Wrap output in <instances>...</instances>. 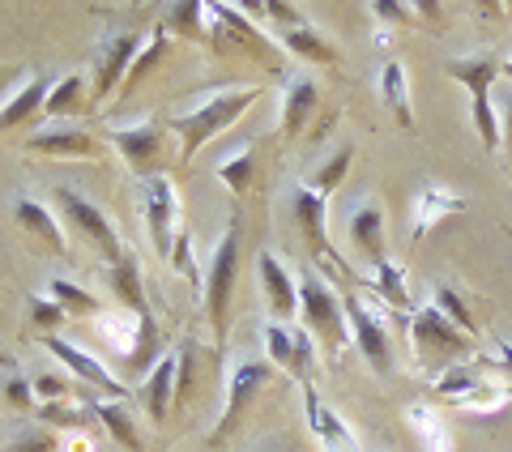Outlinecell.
<instances>
[{
	"label": "cell",
	"mask_w": 512,
	"mask_h": 452,
	"mask_svg": "<svg viewBox=\"0 0 512 452\" xmlns=\"http://www.w3.org/2000/svg\"><path fill=\"white\" fill-rule=\"evenodd\" d=\"M146 231L154 239L158 256H167L171 261V248H175V184L167 175H154L146 180Z\"/></svg>",
	"instance_id": "cell-16"
},
{
	"label": "cell",
	"mask_w": 512,
	"mask_h": 452,
	"mask_svg": "<svg viewBox=\"0 0 512 452\" xmlns=\"http://www.w3.org/2000/svg\"><path fill=\"white\" fill-rule=\"evenodd\" d=\"M0 367H13V359H9V354H5V350H0Z\"/></svg>",
	"instance_id": "cell-47"
},
{
	"label": "cell",
	"mask_w": 512,
	"mask_h": 452,
	"mask_svg": "<svg viewBox=\"0 0 512 452\" xmlns=\"http://www.w3.org/2000/svg\"><path fill=\"white\" fill-rule=\"evenodd\" d=\"M205 18H210V39L218 52H244L265 64H274V47L265 43V35L256 30L239 5H205Z\"/></svg>",
	"instance_id": "cell-7"
},
{
	"label": "cell",
	"mask_w": 512,
	"mask_h": 452,
	"mask_svg": "<svg viewBox=\"0 0 512 452\" xmlns=\"http://www.w3.org/2000/svg\"><path fill=\"white\" fill-rule=\"evenodd\" d=\"M286 52L312 60V64H338V52H333V43H325V35H316L312 22L299 26V30H286Z\"/></svg>",
	"instance_id": "cell-31"
},
{
	"label": "cell",
	"mask_w": 512,
	"mask_h": 452,
	"mask_svg": "<svg viewBox=\"0 0 512 452\" xmlns=\"http://www.w3.org/2000/svg\"><path fill=\"white\" fill-rule=\"evenodd\" d=\"M235 269H239V222L231 218L227 235L218 239V248L210 256V273H205V312H210V329L218 333V342L227 337V320H231Z\"/></svg>",
	"instance_id": "cell-4"
},
{
	"label": "cell",
	"mask_w": 512,
	"mask_h": 452,
	"mask_svg": "<svg viewBox=\"0 0 512 452\" xmlns=\"http://www.w3.org/2000/svg\"><path fill=\"white\" fill-rule=\"evenodd\" d=\"M431 393H436L440 401H453V406H466V410H495V406L508 401V389L491 384L483 376V367H474V363L444 367L436 376V384H431Z\"/></svg>",
	"instance_id": "cell-6"
},
{
	"label": "cell",
	"mask_w": 512,
	"mask_h": 452,
	"mask_svg": "<svg viewBox=\"0 0 512 452\" xmlns=\"http://www.w3.org/2000/svg\"><path fill=\"white\" fill-rule=\"evenodd\" d=\"M9 452H56V431L47 427H30L18 435V444H13Z\"/></svg>",
	"instance_id": "cell-41"
},
{
	"label": "cell",
	"mask_w": 512,
	"mask_h": 452,
	"mask_svg": "<svg viewBox=\"0 0 512 452\" xmlns=\"http://www.w3.org/2000/svg\"><path fill=\"white\" fill-rule=\"evenodd\" d=\"M205 18V5H175L171 9V26L167 30H180V35H188V39H205L210 35V22H201Z\"/></svg>",
	"instance_id": "cell-36"
},
{
	"label": "cell",
	"mask_w": 512,
	"mask_h": 452,
	"mask_svg": "<svg viewBox=\"0 0 512 452\" xmlns=\"http://www.w3.org/2000/svg\"><path fill=\"white\" fill-rule=\"evenodd\" d=\"M256 99H261V90H256V86L218 90L197 111H188V116H180V120H171V133L180 137V158H192L210 137H218L222 128H231Z\"/></svg>",
	"instance_id": "cell-1"
},
{
	"label": "cell",
	"mask_w": 512,
	"mask_h": 452,
	"mask_svg": "<svg viewBox=\"0 0 512 452\" xmlns=\"http://www.w3.org/2000/svg\"><path fill=\"white\" fill-rule=\"evenodd\" d=\"M265 354H269V363H274V367L291 371V376L303 384L312 376V363H316V337L308 329L269 320V325H265Z\"/></svg>",
	"instance_id": "cell-11"
},
{
	"label": "cell",
	"mask_w": 512,
	"mask_h": 452,
	"mask_svg": "<svg viewBox=\"0 0 512 452\" xmlns=\"http://www.w3.org/2000/svg\"><path fill=\"white\" fill-rule=\"evenodd\" d=\"M410 423L419 427V435H423V444L431 448V452H448V440H444V427L436 423V414H431L427 406H410Z\"/></svg>",
	"instance_id": "cell-39"
},
{
	"label": "cell",
	"mask_w": 512,
	"mask_h": 452,
	"mask_svg": "<svg viewBox=\"0 0 512 452\" xmlns=\"http://www.w3.org/2000/svg\"><path fill=\"white\" fill-rule=\"evenodd\" d=\"M350 239H355V248L372 265L384 261V214H380V205H359L355 214H350Z\"/></svg>",
	"instance_id": "cell-24"
},
{
	"label": "cell",
	"mask_w": 512,
	"mask_h": 452,
	"mask_svg": "<svg viewBox=\"0 0 512 452\" xmlns=\"http://www.w3.org/2000/svg\"><path fill=\"white\" fill-rule=\"evenodd\" d=\"M39 346L52 354V359H60L64 367H69L77 380H86V389H99V393L120 397V401L128 397V393H124V384L111 376V371H107L99 359H94V354H86L82 346H73V342H64L60 333H39Z\"/></svg>",
	"instance_id": "cell-13"
},
{
	"label": "cell",
	"mask_w": 512,
	"mask_h": 452,
	"mask_svg": "<svg viewBox=\"0 0 512 452\" xmlns=\"http://www.w3.org/2000/svg\"><path fill=\"white\" fill-rule=\"evenodd\" d=\"M90 401V410H94V418L107 427V435L116 440L120 448H128V452H141L146 444H141V435H137V427H133V414L124 410V401H99V397H86Z\"/></svg>",
	"instance_id": "cell-26"
},
{
	"label": "cell",
	"mask_w": 512,
	"mask_h": 452,
	"mask_svg": "<svg viewBox=\"0 0 512 452\" xmlns=\"http://www.w3.org/2000/svg\"><path fill=\"white\" fill-rule=\"evenodd\" d=\"M495 350H500V367L512 371V342H504V337H500V342H495Z\"/></svg>",
	"instance_id": "cell-45"
},
{
	"label": "cell",
	"mask_w": 512,
	"mask_h": 452,
	"mask_svg": "<svg viewBox=\"0 0 512 452\" xmlns=\"http://www.w3.org/2000/svg\"><path fill=\"white\" fill-rule=\"evenodd\" d=\"M47 94H52V86H47V77H30V82L13 94V99L0 107V133H9V128H18V124H30L43 111L47 103Z\"/></svg>",
	"instance_id": "cell-23"
},
{
	"label": "cell",
	"mask_w": 512,
	"mask_h": 452,
	"mask_svg": "<svg viewBox=\"0 0 512 452\" xmlns=\"http://www.w3.org/2000/svg\"><path fill=\"white\" fill-rule=\"evenodd\" d=\"M256 273H261V290H265L269 312L291 320L299 312V282H291V273L282 269V261L274 252H256Z\"/></svg>",
	"instance_id": "cell-17"
},
{
	"label": "cell",
	"mask_w": 512,
	"mask_h": 452,
	"mask_svg": "<svg viewBox=\"0 0 512 452\" xmlns=\"http://www.w3.org/2000/svg\"><path fill=\"white\" fill-rule=\"evenodd\" d=\"M35 393H39L43 401H60V397H69V384H64L60 376H39V380H35Z\"/></svg>",
	"instance_id": "cell-43"
},
{
	"label": "cell",
	"mask_w": 512,
	"mask_h": 452,
	"mask_svg": "<svg viewBox=\"0 0 512 452\" xmlns=\"http://www.w3.org/2000/svg\"><path fill=\"white\" fill-rule=\"evenodd\" d=\"M436 308L448 316V320H453V325L457 329H466L470 337H474V316H470V308H466V299H461L457 295V290L453 286H436Z\"/></svg>",
	"instance_id": "cell-37"
},
{
	"label": "cell",
	"mask_w": 512,
	"mask_h": 452,
	"mask_svg": "<svg viewBox=\"0 0 512 452\" xmlns=\"http://www.w3.org/2000/svg\"><path fill=\"white\" fill-rule=\"evenodd\" d=\"M342 308H346L350 342H355L363 359L376 367V376H393V350H389V329H384V320L367 308L359 295H346Z\"/></svg>",
	"instance_id": "cell-9"
},
{
	"label": "cell",
	"mask_w": 512,
	"mask_h": 452,
	"mask_svg": "<svg viewBox=\"0 0 512 452\" xmlns=\"http://www.w3.org/2000/svg\"><path fill=\"white\" fill-rule=\"evenodd\" d=\"M64 316L69 312H64L52 295H30V329H52L56 333L64 325Z\"/></svg>",
	"instance_id": "cell-38"
},
{
	"label": "cell",
	"mask_w": 512,
	"mask_h": 452,
	"mask_svg": "<svg viewBox=\"0 0 512 452\" xmlns=\"http://www.w3.org/2000/svg\"><path fill=\"white\" fill-rule=\"evenodd\" d=\"M163 52H167V26H158V30H154V39H146V47H141V52H137L133 69H128L124 86H120V94H133L141 82H146L150 69H158V60H163Z\"/></svg>",
	"instance_id": "cell-32"
},
{
	"label": "cell",
	"mask_w": 512,
	"mask_h": 452,
	"mask_svg": "<svg viewBox=\"0 0 512 452\" xmlns=\"http://www.w3.org/2000/svg\"><path fill=\"white\" fill-rule=\"evenodd\" d=\"M82 111H86V77L82 73H64L60 82L52 86V94H47L43 116L64 120V116H82Z\"/></svg>",
	"instance_id": "cell-28"
},
{
	"label": "cell",
	"mask_w": 512,
	"mask_h": 452,
	"mask_svg": "<svg viewBox=\"0 0 512 452\" xmlns=\"http://www.w3.org/2000/svg\"><path fill=\"white\" fill-rule=\"evenodd\" d=\"M171 269L180 273L184 282H201V269H197V261H192V235H188V231L175 235V248H171Z\"/></svg>",
	"instance_id": "cell-40"
},
{
	"label": "cell",
	"mask_w": 512,
	"mask_h": 452,
	"mask_svg": "<svg viewBox=\"0 0 512 452\" xmlns=\"http://www.w3.org/2000/svg\"><path fill=\"white\" fill-rule=\"evenodd\" d=\"M504 77H512V56H508V60H504Z\"/></svg>",
	"instance_id": "cell-48"
},
{
	"label": "cell",
	"mask_w": 512,
	"mask_h": 452,
	"mask_svg": "<svg viewBox=\"0 0 512 452\" xmlns=\"http://www.w3.org/2000/svg\"><path fill=\"white\" fill-rule=\"evenodd\" d=\"M26 150L52 154V158H94V154H99V141H94L86 128L56 124V128H43V133H30L26 137Z\"/></svg>",
	"instance_id": "cell-18"
},
{
	"label": "cell",
	"mask_w": 512,
	"mask_h": 452,
	"mask_svg": "<svg viewBox=\"0 0 512 452\" xmlns=\"http://www.w3.org/2000/svg\"><path fill=\"white\" fill-rule=\"evenodd\" d=\"M303 406H308V423H312V431H316V440L325 444V452H359L355 435H350L342 418L333 414L325 401H320V393L312 389L308 380H303Z\"/></svg>",
	"instance_id": "cell-19"
},
{
	"label": "cell",
	"mask_w": 512,
	"mask_h": 452,
	"mask_svg": "<svg viewBox=\"0 0 512 452\" xmlns=\"http://www.w3.org/2000/svg\"><path fill=\"white\" fill-rule=\"evenodd\" d=\"M299 316H303V329L316 337V346H325L329 354H338L350 342V325H346L342 299L333 295V286L320 278L316 269L299 273Z\"/></svg>",
	"instance_id": "cell-2"
},
{
	"label": "cell",
	"mask_w": 512,
	"mask_h": 452,
	"mask_svg": "<svg viewBox=\"0 0 512 452\" xmlns=\"http://www.w3.org/2000/svg\"><path fill=\"white\" fill-rule=\"evenodd\" d=\"M269 376H274V363H269V359H248V363H239V367L231 371L227 410H222V418H218L214 444H218V440H227V435L235 431V423H239V418H244V410L252 406V397L269 384Z\"/></svg>",
	"instance_id": "cell-14"
},
{
	"label": "cell",
	"mask_w": 512,
	"mask_h": 452,
	"mask_svg": "<svg viewBox=\"0 0 512 452\" xmlns=\"http://www.w3.org/2000/svg\"><path fill=\"white\" fill-rule=\"evenodd\" d=\"M64 452H94V444L86 440L82 431H69V440H64Z\"/></svg>",
	"instance_id": "cell-44"
},
{
	"label": "cell",
	"mask_w": 512,
	"mask_h": 452,
	"mask_svg": "<svg viewBox=\"0 0 512 452\" xmlns=\"http://www.w3.org/2000/svg\"><path fill=\"white\" fill-rule=\"evenodd\" d=\"M372 290L389 303L393 312H414V299H410V290H406V269L402 265H393L389 256H384L380 265H372Z\"/></svg>",
	"instance_id": "cell-29"
},
{
	"label": "cell",
	"mask_w": 512,
	"mask_h": 452,
	"mask_svg": "<svg viewBox=\"0 0 512 452\" xmlns=\"http://www.w3.org/2000/svg\"><path fill=\"white\" fill-rule=\"evenodd\" d=\"M171 124H133V128H111V145L120 150V158L133 167L141 180L163 175V150H167Z\"/></svg>",
	"instance_id": "cell-8"
},
{
	"label": "cell",
	"mask_w": 512,
	"mask_h": 452,
	"mask_svg": "<svg viewBox=\"0 0 512 452\" xmlns=\"http://www.w3.org/2000/svg\"><path fill=\"white\" fill-rule=\"evenodd\" d=\"M504 145H508V163H512V99H508V111H504Z\"/></svg>",
	"instance_id": "cell-46"
},
{
	"label": "cell",
	"mask_w": 512,
	"mask_h": 452,
	"mask_svg": "<svg viewBox=\"0 0 512 452\" xmlns=\"http://www.w3.org/2000/svg\"><path fill=\"white\" fill-rule=\"evenodd\" d=\"M56 201H60V209H64V218H69L77 231L86 235V244H94L103 256H107V265H116L120 256H124V248H120V235H116V226L107 222V214L94 201H86L82 192H73V188H56Z\"/></svg>",
	"instance_id": "cell-10"
},
{
	"label": "cell",
	"mask_w": 512,
	"mask_h": 452,
	"mask_svg": "<svg viewBox=\"0 0 512 452\" xmlns=\"http://www.w3.org/2000/svg\"><path fill=\"white\" fill-rule=\"evenodd\" d=\"M350 158H355V150H350V145H342V150L338 154H329V163L325 167H320L316 175H312V192H320V197H329V192L333 188H338L342 180H346V171H350Z\"/></svg>",
	"instance_id": "cell-35"
},
{
	"label": "cell",
	"mask_w": 512,
	"mask_h": 452,
	"mask_svg": "<svg viewBox=\"0 0 512 452\" xmlns=\"http://www.w3.org/2000/svg\"><path fill=\"white\" fill-rule=\"evenodd\" d=\"M13 218H18V226H26L30 235H39L43 244H52V252H69V244H64V231H60V222H56V214L47 205H39V201H30V197H22L18 205H13Z\"/></svg>",
	"instance_id": "cell-25"
},
{
	"label": "cell",
	"mask_w": 512,
	"mask_h": 452,
	"mask_svg": "<svg viewBox=\"0 0 512 452\" xmlns=\"http://www.w3.org/2000/svg\"><path fill=\"white\" fill-rule=\"evenodd\" d=\"M111 295L120 299V308H128L137 320H150V303H146V286H141V265L133 252H124L116 265H111Z\"/></svg>",
	"instance_id": "cell-20"
},
{
	"label": "cell",
	"mask_w": 512,
	"mask_h": 452,
	"mask_svg": "<svg viewBox=\"0 0 512 452\" xmlns=\"http://www.w3.org/2000/svg\"><path fill=\"white\" fill-rule=\"evenodd\" d=\"M410 337H414L419 359L440 363V371L461 363V354L474 346V337L466 329H457L440 308H419V312H414L410 316Z\"/></svg>",
	"instance_id": "cell-5"
},
{
	"label": "cell",
	"mask_w": 512,
	"mask_h": 452,
	"mask_svg": "<svg viewBox=\"0 0 512 452\" xmlns=\"http://www.w3.org/2000/svg\"><path fill=\"white\" fill-rule=\"evenodd\" d=\"M5 397H9V406H13V410H35V384L22 380V376L5 384Z\"/></svg>",
	"instance_id": "cell-42"
},
{
	"label": "cell",
	"mask_w": 512,
	"mask_h": 452,
	"mask_svg": "<svg viewBox=\"0 0 512 452\" xmlns=\"http://www.w3.org/2000/svg\"><path fill=\"white\" fill-rule=\"evenodd\" d=\"M175 376H180V354H163V359L154 363L146 389H141V397H146V410L154 423H163L167 410L175 406Z\"/></svg>",
	"instance_id": "cell-21"
},
{
	"label": "cell",
	"mask_w": 512,
	"mask_h": 452,
	"mask_svg": "<svg viewBox=\"0 0 512 452\" xmlns=\"http://www.w3.org/2000/svg\"><path fill=\"white\" fill-rule=\"evenodd\" d=\"M47 295H52L64 312H77V316H94V312H99V299L86 295V290L77 286V282H69V278H52Z\"/></svg>",
	"instance_id": "cell-34"
},
{
	"label": "cell",
	"mask_w": 512,
	"mask_h": 452,
	"mask_svg": "<svg viewBox=\"0 0 512 452\" xmlns=\"http://www.w3.org/2000/svg\"><path fill=\"white\" fill-rule=\"evenodd\" d=\"M291 214L299 222V235L308 239V248L312 256H320L333 273H346V261H342V252L329 244V226H325V197L312 188H295V197H291Z\"/></svg>",
	"instance_id": "cell-12"
},
{
	"label": "cell",
	"mask_w": 512,
	"mask_h": 452,
	"mask_svg": "<svg viewBox=\"0 0 512 452\" xmlns=\"http://www.w3.org/2000/svg\"><path fill=\"white\" fill-rule=\"evenodd\" d=\"M316 103H320V90L312 77H291V86L282 94V137H299Z\"/></svg>",
	"instance_id": "cell-22"
},
{
	"label": "cell",
	"mask_w": 512,
	"mask_h": 452,
	"mask_svg": "<svg viewBox=\"0 0 512 452\" xmlns=\"http://www.w3.org/2000/svg\"><path fill=\"white\" fill-rule=\"evenodd\" d=\"M457 209H466V201L453 197V192L423 188V192H419V201H414V239H419L427 226H436L444 214H457Z\"/></svg>",
	"instance_id": "cell-30"
},
{
	"label": "cell",
	"mask_w": 512,
	"mask_h": 452,
	"mask_svg": "<svg viewBox=\"0 0 512 452\" xmlns=\"http://www.w3.org/2000/svg\"><path fill=\"white\" fill-rule=\"evenodd\" d=\"M141 35L137 30H120V35H111L103 43V52H99V69H94V90H90V103H103L111 90L124 86V77L128 69H133V60L141 52Z\"/></svg>",
	"instance_id": "cell-15"
},
{
	"label": "cell",
	"mask_w": 512,
	"mask_h": 452,
	"mask_svg": "<svg viewBox=\"0 0 512 452\" xmlns=\"http://www.w3.org/2000/svg\"><path fill=\"white\" fill-rule=\"evenodd\" d=\"M214 171H218V180L235 192V197H248L252 175H256V150H239V154H231V158H222Z\"/></svg>",
	"instance_id": "cell-33"
},
{
	"label": "cell",
	"mask_w": 512,
	"mask_h": 452,
	"mask_svg": "<svg viewBox=\"0 0 512 452\" xmlns=\"http://www.w3.org/2000/svg\"><path fill=\"white\" fill-rule=\"evenodd\" d=\"M380 99L384 107L397 116V124L410 128L414 124V111H410V90H406V69L397 60H384L380 64Z\"/></svg>",
	"instance_id": "cell-27"
},
{
	"label": "cell",
	"mask_w": 512,
	"mask_h": 452,
	"mask_svg": "<svg viewBox=\"0 0 512 452\" xmlns=\"http://www.w3.org/2000/svg\"><path fill=\"white\" fill-rule=\"evenodd\" d=\"M504 73V60L500 56H466V60H448V77H457L461 86L470 90V111H474V128H478V141H483V150L495 154V145H500V120H495L491 111V82Z\"/></svg>",
	"instance_id": "cell-3"
}]
</instances>
